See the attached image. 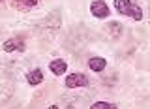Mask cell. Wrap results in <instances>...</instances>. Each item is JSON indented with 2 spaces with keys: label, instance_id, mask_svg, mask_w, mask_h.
<instances>
[{
  "label": "cell",
  "instance_id": "obj_1",
  "mask_svg": "<svg viewBox=\"0 0 150 109\" xmlns=\"http://www.w3.org/2000/svg\"><path fill=\"white\" fill-rule=\"evenodd\" d=\"M115 8L118 9L120 13H124V15L133 17L135 21H141V19H143V11H141V8L133 6L129 0H115Z\"/></svg>",
  "mask_w": 150,
  "mask_h": 109
},
{
  "label": "cell",
  "instance_id": "obj_2",
  "mask_svg": "<svg viewBox=\"0 0 150 109\" xmlns=\"http://www.w3.org/2000/svg\"><path fill=\"white\" fill-rule=\"evenodd\" d=\"M84 85H88L86 77H84L83 73H71L66 77V87L68 88H75V87H84Z\"/></svg>",
  "mask_w": 150,
  "mask_h": 109
},
{
  "label": "cell",
  "instance_id": "obj_3",
  "mask_svg": "<svg viewBox=\"0 0 150 109\" xmlns=\"http://www.w3.org/2000/svg\"><path fill=\"white\" fill-rule=\"evenodd\" d=\"M23 49H25V41H23V38H11V40L4 41V51H8V53L23 51Z\"/></svg>",
  "mask_w": 150,
  "mask_h": 109
},
{
  "label": "cell",
  "instance_id": "obj_4",
  "mask_svg": "<svg viewBox=\"0 0 150 109\" xmlns=\"http://www.w3.org/2000/svg\"><path fill=\"white\" fill-rule=\"evenodd\" d=\"M90 11L96 17H109V8H107V4L101 2V0H96V2L90 4Z\"/></svg>",
  "mask_w": 150,
  "mask_h": 109
},
{
  "label": "cell",
  "instance_id": "obj_5",
  "mask_svg": "<svg viewBox=\"0 0 150 109\" xmlns=\"http://www.w3.org/2000/svg\"><path fill=\"white\" fill-rule=\"evenodd\" d=\"M11 94H13V87H11L8 81L0 79V103L8 102L9 98H11Z\"/></svg>",
  "mask_w": 150,
  "mask_h": 109
},
{
  "label": "cell",
  "instance_id": "obj_6",
  "mask_svg": "<svg viewBox=\"0 0 150 109\" xmlns=\"http://www.w3.org/2000/svg\"><path fill=\"white\" fill-rule=\"evenodd\" d=\"M38 4V0H11V6L15 9H21V11H28Z\"/></svg>",
  "mask_w": 150,
  "mask_h": 109
},
{
  "label": "cell",
  "instance_id": "obj_7",
  "mask_svg": "<svg viewBox=\"0 0 150 109\" xmlns=\"http://www.w3.org/2000/svg\"><path fill=\"white\" fill-rule=\"evenodd\" d=\"M88 66H90V70H94V72H103L105 70V58H100V56H92L90 60H88Z\"/></svg>",
  "mask_w": 150,
  "mask_h": 109
},
{
  "label": "cell",
  "instance_id": "obj_8",
  "mask_svg": "<svg viewBox=\"0 0 150 109\" xmlns=\"http://www.w3.org/2000/svg\"><path fill=\"white\" fill-rule=\"evenodd\" d=\"M49 70H51L54 75H60V73H64L66 70H68V64H66L64 60H53V62H51V66H49Z\"/></svg>",
  "mask_w": 150,
  "mask_h": 109
},
{
  "label": "cell",
  "instance_id": "obj_9",
  "mask_svg": "<svg viewBox=\"0 0 150 109\" xmlns=\"http://www.w3.org/2000/svg\"><path fill=\"white\" fill-rule=\"evenodd\" d=\"M28 85H32V87H34V85H40L41 83V79H43V73H41V70H32L30 73H28Z\"/></svg>",
  "mask_w": 150,
  "mask_h": 109
},
{
  "label": "cell",
  "instance_id": "obj_10",
  "mask_svg": "<svg viewBox=\"0 0 150 109\" xmlns=\"http://www.w3.org/2000/svg\"><path fill=\"white\" fill-rule=\"evenodd\" d=\"M109 30H111V34L115 36V38H118V36L122 34V26L118 25V23H115V21H112L111 25H109Z\"/></svg>",
  "mask_w": 150,
  "mask_h": 109
},
{
  "label": "cell",
  "instance_id": "obj_11",
  "mask_svg": "<svg viewBox=\"0 0 150 109\" xmlns=\"http://www.w3.org/2000/svg\"><path fill=\"white\" fill-rule=\"evenodd\" d=\"M90 109H115V105L107 103V102H96V103H92Z\"/></svg>",
  "mask_w": 150,
  "mask_h": 109
},
{
  "label": "cell",
  "instance_id": "obj_12",
  "mask_svg": "<svg viewBox=\"0 0 150 109\" xmlns=\"http://www.w3.org/2000/svg\"><path fill=\"white\" fill-rule=\"evenodd\" d=\"M49 109H58V107H56V105H51V107H49Z\"/></svg>",
  "mask_w": 150,
  "mask_h": 109
}]
</instances>
